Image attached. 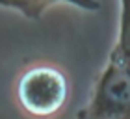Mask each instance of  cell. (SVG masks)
<instances>
[{"instance_id": "obj_3", "label": "cell", "mask_w": 130, "mask_h": 119, "mask_svg": "<svg viewBox=\"0 0 130 119\" xmlns=\"http://www.w3.org/2000/svg\"><path fill=\"white\" fill-rule=\"evenodd\" d=\"M56 4H69V6H74V8L84 9V11L100 9L99 0H0L2 8L15 9L30 21H39L45 11Z\"/></svg>"}, {"instance_id": "obj_4", "label": "cell", "mask_w": 130, "mask_h": 119, "mask_svg": "<svg viewBox=\"0 0 130 119\" xmlns=\"http://www.w3.org/2000/svg\"><path fill=\"white\" fill-rule=\"evenodd\" d=\"M111 50L130 60V0H119V32Z\"/></svg>"}, {"instance_id": "obj_2", "label": "cell", "mask_w": 130, "mask_h": 119, "mask_svg": "<svg viewBox=\"0 0 130 119\" xmlns=\"http://www.w3.org/2000/svg\"><path fill=\"white\" fill-rule=\"evenodd\" d=\"M80 117L130 119V60L111 50Z\"/></svg>"}, {"instance_id": "obj_1", "label": "cell", "mask_w": 130, "mask_h": 119, "mask_svg": "<svg viewBox=\"0 0 130 119\" xmlns=\"http://www.w3.org/2000/svg\"><path fill=\"white\" fill-rule=\"evenodd\" d=\"M15 97L26 114L35 117L54 115L69 99L67 75L52 63H35L17 78Z\"/></svg>"}]
</instances>
